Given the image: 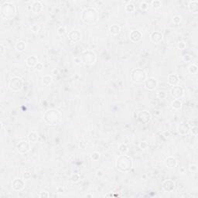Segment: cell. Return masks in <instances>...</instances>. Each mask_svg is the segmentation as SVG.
Returning <instances> with one entry per match:
<instances>
[{
  "instance_id": "cell-26",
  "label": "cell",
  "mask_w": 198,
  "mask_h": 198,
  "mask_svg": "<svg viewBox=\"0 0 198 198\" xmlns=\"http://www.w3.org/2000/svg\"><path fill=\"white\" fill-rule=\"evenodd\" d=\"M182 105H183V102L180 99H174L172 102H171V107L172 109H173L174 110H180L182 108Z\"/></svg>"
},
{
  "instance_id": "cell-47",
  "label": "cell",
  "mask_w": 198,
  "mask_h": 198,
  "mask_svg": "<svg viewBox=\"0 0 198 198\" xmlns=\"http://www.w3.org/2000/svg\"><path fill=\"white\" fill-rule=\"evenodd\" d=\"M74 64H75L76 65H79V64L82 62V60L80 59V57H74Z\"/></svg>"
},
{
  "instance_id": "cell-28",
  "label": "cell",
  "mask_w": 198,
  "mask_h": 198,
  "mask_svg": "<svg viewBox=\"0 0 198 198\" xmlns=\"http://www.w3.org/2000/svg\"><path fill=\"white\" fill-rule=\"evenodd\" d=\"M118 152L121 155H125L129 152V147L125 143H121L118 146Z\"/></svg>"
},
{
  "instance_id": "cell-27",
  "label": "cell",
  "mask_w": 198,
  "mask_h": 198,
  "mask_svg": "<svg viewBox=\"0 0 198 198\" xmlns=\"http://www.w3.org/2000/svg\"><path fill=\"white\" fill-rule=\"evenodd\" d=\"M53 81L52 76L49 75V74H46V75H43L42 78V83L43 86L45 87H48L50 85H51V83Z\"/></svg>"
},
{
  "instance_id": "cell-17",
  "label": "cell",
  "mask_w": 198,
  "mask_h": 198,
  "mask_svg": "<svg viewBox=\"0 0 198 198\" xmlns=\"http://www.w3.org/2000/svg\"><path fill=\"white\" fill-rule=\"evenodd\" d=\"M129 39L133 43L140 42L142 39V33L139 30H132L130 32Z\"/></svg>"
},
{
  "instance_id": "cell-1",
  "label": "cell",
  "mask_w": 198,
  "mask_h": 198,
  "mask_svg": "<svg viewBox=\"0 0 198 198\" xmlns=\"http://www.w3.org/2000/svg\"><path fill=\"white\" fill-rule=\"evenodd\" d=\"M116 167L121 173H126L131 171L133 167V160L131 156L125 155H120L116 160Z\"/></svg>"
},
{
  "instance_id": "cell-2",
  "label": "cell",
  "mask_w": 198,
  "mask_h": 198,
  "mask_svg": "<svg viewBox=\"0 0 198 198\" xmlns=\"http://www.w3.org/2000/svg\"><path fill=\"white\" fill-rule=\"evenodd\" d=\"M80 19L87 25H94L99 19V12L94 7H87L80 14Z\"/></svg>"
},
{
  "instance_id": "cell-30",
  "label": "cell",
  "mask_w": 198,
  "mask_h": 198,
  "mask_svg": "<svg viewBox=\"0 0 198 198\" xmlns=\"http://www.w3.org/2000/svg\"><path fill=\"white\" fill-rule=\"evenodd\" d=\"M188 71H189V73L191 74H197L198 71L197 65L195 64H190L188 67Z\"/></svg>"
},
{
  "instance_id": "cell-3",
  "label": "cell",
  "mask_w": 198,
  "mask_h": 198,
  "mask_svg": "<svg viewBox=\"0 0 198 198\" xmlns=\"http://www.w3.org/2000/svg\"><path fill=\"white\" fill-rule=\"evenodd\" d=\"M62 119V115L60 111L57 109H50L45 111L43 114V121L44 122L50 126H54L58 125Z\"/></svg>"
},
{
  "instance_id": "cell-50",
  "label": "cell",
  "mask_w": 198,
  "mask_h": 198,
  "mask_svg": "<svg viewBox=\"0 0 198 198\" xmlns=\"http://www.w3.org/2000/svg\"><path fill=\"white\" fill-rule=\"evenodd\" d=\"M96 176L98 177H102L103 176V172L102 170H98L96 172Z\"/></svg>"
},
{
  "instance_id": "cell-19",
  "label": "cell",
  "mask_w": 198,
  "mask_h": 198,
  "mask_svg": "<svg viewBox=\"0 0 198 198\" xmlns=\"http://www.w3.org/2000/svg\"><path fill=\"white\" fill-rule=\"evenodd\" d=\"M164 164L169 169H174L175 167H177L178 163L173 156H168L164 160Z\"/></svg>"
},
{
  "instance_id": "cell-9",
  "label": "cell",
  "mask_w": 198,
  "mask_h": 198,
  "mask_svg": "<svg viewBox=\"0 0 198 198\" xmlns=\"http://www.w3.org/2000/svg\"><path fill=\"white\" fill-rule=\"evenodd\" d=\"M185 91L183 87L179 85H175L173 86L170 89V94L174 99H181L184 96Z\"/></svg>"
},
{
  "instance_id": "cell-16",
  "label": "cell",
  "mask_w": 198,
  "mask_h": 198,
  "mask_svg": "<svg viewBox=\"0 0 198 198\" xmlns=\"http://www.w3.org/2000/svg\"><path fill=\"white\" fill-rule=\"evenodd\" d=\"M149 39L152 43L159 44L163 40V35L160 31H153L150 33Z\"/></svg>"
},
{
  "instance_id": "cell-52",
  "label": "cell",
  "mask_w": 198,
  "mask_h": 198,
  "mask_svg": "<svg viewBox=\"0 0 198 198\" xmlns=\"http://www.w3.org/2000/svg\"><path fill=\"white\" fill-rule=\"evenodd\" d=\"M142 178L143 179H146V178H147V175L146 174H143V176L142 177Z\"/></svg>"
},
{
  "instance_id": "cell-48",
  "label": "cell",
  "mask_w": 198,
  "mask_h": 198,
  "mask_svg": "<svg viewBox=\"0 0 198 198\" xmlns=\"http://www.w3.org/2000/svg\"><path fill=\"white\" fill-rule=\"evenodd\" d=\"M6 52L5 47L3 46V44L0 45V56H3Z\"/></svg>"
},
{
  "instance_id": "cell-33",
  "label": "cell",
  "mask_w": 198,
  "mask_h": 198,
  "mask_svg": "<svg viewBox=\"0 0 198 198\" xmlns=\"http://www.w3.org/2000/svg\"><path fill=\"white\" fill-rule=\"evenodd\" d=\"M151 5L154 9L157 10V9H160V8L161 7V6H162V2H161L160 0H153V1H152L151 2Z\"/></svg>"
},
{
  "instance_id": "cell-41",
  "label": "cell",
  "mask_w": 198,
  "mask_h": 198,
  "mask_svg": "<svg viewBox=\"0 0 198 198\" xmlns=\"http://www.w3.org/2000/svg\"><path fill=\"white\" fill-rule=\"evenodd\" d=\"M40 26L37 24H33L30 26V30L34 33H37L40 31Z\"/></svg>"
},
{
  "instance_id": "cell-34",
  "label": "cell",
  "mask_w": 198,
  "mask_h": 198,
  "mask_svg": "<svg viewBox=\"0 0 198 198\" xmlns=\"http://www.w3.org/2000/svg\"><path fill=\"white\" fill-rule=\"evenodd\" d=\"M156 96H157V98H158L159 99L163 100V99H165L167 95H166V92L165 91L160 90V91H159L156 93Z\"/></svg>"
},
{
  "instance_id": "cell-21",
  "label": "cell",
  "mask_w": 198,
  "mask_h": 198,
  "mask_svg": "<svg viewBox=\"0 0 198 198\" xmlns=\"http://www.w3.org/2000/svg\"><path fill=\"white\" fill-rule=\"evenodd\" d=\"M179 77L177 74H171L168 76L167 78V83L168 85L170 86H175L179 84Z\"/></svg>"
},
{
  "instance_id": "cell-53",
  "label": "cell",
  "mask_w": 198,
  "mask_h": 198,
  "mask_svg": "<svg viewBox=\"0 0 198 198\" xmlns=\"http://www.w3.org/2000/svg\"><path fill=\"white\" fill-rule=\"evenodd\" d=\"M54 73H55L54 75H57V70H54V71H53V74H54Z\"/></svg>"
},
{
  "instance_id": "cell-38",
  "label": "cell",
  "mask_w": 198,
  "mask_h": 198,
  "mask_svg": "<svg viewBox=\"0 0 198 198\" xmlns=\"http://www.w3.org/2000/svg\"><path fill=\"white\" fill-rule=\"evenodd\" d=\"M139 146L140 149H142V150H146V149H147L148 148V144L147 142L142 141L141 142H139Z\"/></svg>"
},
{
  "instance_id": "cell-22",
  "label": "cell",
  "mask_w": 198,
  "mask_h": 198,
  "mask_svg": "<svg viewBox=\"0 0 198 198\" xmlns=\"http://www.w3.org/2000/svg\"><path fill=\"white\" fill-rule=\"evenodd\" d=\"M188 10L191 13L197 14L198 12V1L193 0L188 3Z\"/></svg>"
},
{
  "instance_id": "cell-45",
  "label": "cell",
  "mask_w": 198,
  "mask_h": 198,
  "mask_svg": "<svg viewBox=\"0 0 198 198\" xmlns=\"http://www.w3.org/2000/svg\"><path fill=\"white\" fill-rule=\"evenodd\" d=\"M35 70L37 71H42L43 70V64L41 62H39L35 66Z\"/></svg>"
},
{
  "instance_id": "cell-40",
  "label": "cell",
  "mask_w": 198,
  "mask_h": 198,
  "mask_svg": "<svg viewBox=\"0 0 198 198\" xmlns=\"http://www.w3.org/2000/svg\"><path fill=\"white\" fill-rule=\"evenodd\" d=\"M57 33L60 36H64L67 33V30L64 26H60L59 28L57 29Z\"/></svg>"
},
{
  "instance_id": "cell-18",
  "label": "cell",
  "mask_w": 198,
  "mask_h": 198,
  "mask_svg": "<svg viewBox=\"0 0 198 198\" xmlns=\"http://www.w3.org/2000/svg\"><path fill=\"white\" fill-rule=\"evenodd\" d=\"M43 6L40 1H33L31 3V11L35 14L40 13L43 11Z\"/></svg>"
},
{
  "instance_id": "cell-20",
  "label": "cell",
  "mask_w": 198,
  "mask_h": 198,
  "mask_svg": "<svg viewBox=\"0 0 198 198\" xmlns=\"http://www.w3.org/2000/svg\"><path fill=\"white\" fill-rule=\"evenodd\" d=\"M38 63H39V60H38V57L35 55H31V56L26 57V64L29 67H35Z\"/></svg>"
},
{
  "instance_id": "cell-35",
  "label": "cell",
  "mask_w": 198,
  "mask_h": 198,
  "mask_svg": "<svg viewBox=\"0 0 198 198\" xmlns=\"http://www.w3.org/2000/svg\"><path fill=\"white\" fill-rule=\"evenodd\" d=\"M101 157V153L98 152H94L91 154V159L93 161H98Z\"/></svg>"
},
{
  "instance_id": "cell-49",
  "label": "cell",
  "mask_w": 198,
  "mask_h": 198,
  "mask_svg": "<svg viewBox=\"0 0 198 198\" xmlns=\"http://www.w3.org/2000/svg\"><path fill=\"white\" fill-rule=\"evenodd\" d=\"M163 136L168 139V138H170L171 136V133H170V131H164L163 132Z\"/></svg>"
},
{
  "instance_id": "cell-12",
  "label": "cell",
  "mask_w": 198,
  "mask_h": 198,
  "mask_svg": "<svg viewBox=\"0 0 198 198\" xmlns=\"http://www.w3.org/2000/svg\"><path fill=\"white\" fill-rule=\"evenodd\" d=\"M68 39L71 43H77L80 42L82 39V33H80V31L78 30H71L68 33Z\"/></svg>"
},
{
  "instance_id": "cell-44",
  "label": "cell",
  "mask_w": 198,
  "mask_h": 198,
  "mask_svg": "<svg viewBox=\"0 0 198 198\" xmlns=\"http://www.w3.org/2000/svg\"><path fill=\"white\" fill-rule=\"evenodd\" d=\"M197 118H192V120H190L188 122L190 127H194V126H197Z\"/></svg>"
},
{
  "instance_id": "cell-36",
  "label": "cell",
  "mask_w": 198,
  "mask_h": 198,
  "mask_svg": "<svg viewBox=\"0 0 198 198\" xmlns=\"http://www.w3.org/2000/svg\"><path fill=\"white\" fill-rule=\"evenodd\" d=\"M148 6H149V4H148L147 2H146V1H142V2H141L140 4H139V9L141 10H142V11H146V10H148Z\"/></svg>"
},
{
  "instance_id": "cell-7",
  "label": "cell",
  "mask_w": 198,
  "mask_h": 198,
  "mask_svg": "<svg viewBox=\"0 0 198 198\" xmlns=\"http://www.w3.org/2000/svg\"><path fill=\"white\" fill-rule=\"evenodd\" d=\"M23 87V80L19 76H12L9 81V87L12 91L18 92Z\"/></svg>"
},
{
  "instance_id": "cell-8",
  "label": "cell",
  "mask_w": 198,
  "mask_h": 198,
  "mask_svg": "<svg viewBox=\"0 0 198 198\" xmlns=\"http://www.w3.org/2000/svg\"><path fill=\"white\" fill-rule=\"evenodd\" d=\"M137 118H138L139 122H141L142 124H144V125L148 124L149 122H151L152 121L151 114L146 110L139 111V113L137 115Z\"/></svg>"
},
{
  "instance_id": "cell-37",
  "label": "cell",
  "mask_w": 198,
  "mask_h": 198,
  "mask_svg": "<svg viewBox=\"0 0 198 198\" xmlns=\"http://www.w3.org/2000/svg\"><path fill=\"white\" fill-rule=\"evenodd\" d=\"M181 16H179V15H176V16H174L173 17L172 19V22L173 23V24H175V25H179V24L181 23Z\"/></svg>"
},
{
  "instance_id": "cell-4",
  "label": "cell",
  "mask_w": 198,
  "mask_h": 198,
  "mask_svg": "<svg viewBox=\"0 0 198 198\" xmlns=\"http://www.w3.org/2000/svg\"><path fill=\"white\" fill-rule=\"evenodd\" d=\"M16 12V6L11 2H4L0 6V15L3 19H11Z\"/></svg>"
},
{
  "instance_id": "cell-25",
  "label": "cell",
  "mask_w": 198,
  "mask_h": 198,
  "mask_svg": "<svg viewBox=\"0 0 198 198\" xmlns=\"http://www.w3.org/2000/svg\"><path fill=\"white\" fill-rule=\"evenodd\" d=\"M26 48V43L23 40L18 41V42L15 44V49L18 52H23Z\"/></svg>"
},
{
  "instance_id": "cell-6",
  "label": "cell",
  "mask_w": 198,
  "mask_h": 198,
  "mask_svg": "<svg viewBox=\"0 0 198 198\" xmlns=\"http://www.w3.org/2000/svg\"><path fill=\"white\" fill-rule=\"evenodd\" d=\"M80 59L86 65H93L96 62L97 56L95 53L91 50H86L81 53Z\"/></svg>"
},
{
  "instance_id": "cell-5",
  "label": "cell",
  "mask_w": 198,
  "mask_h": 198,
  "mask_svg": "<svg viewBox=\"0 0 198 198\" xmlns=\"http://www.w3.org/2000/svg\"><path fill=\"white\" fill-rule=\"evenodd\" d=\"M130 78L132 82L135 84H143L147 79V73L142 68H133L130 74Z\"/></svg>"
},
{
  "instance_id": "cell-39",
  "label": "cell",
  "mask_w": 198,
  "mask_h": 198,
  "mask_svg": "<svg viewBox=\"0 0 198 198\" xmlns=\"http://www.w3.org/2000/svg\"><path fill=\"white\" fill-rule=\"evenodd\" d=\"M186 43L184 41H179L177 43V48L179 50H184L186 49Z\"/></svg>"
},
{
  "instance_id": "cell-14",
  "label": "cell",
  "mask_w": 198,
  "mask_h": 198,
  "mask_svg": "<svg viewBox=\"0 0 198 198\" xmlns=\"http://www.w3.org/2000/svg\"><path fill=\"white\" fill-rule=\"evenodd\" d=\"M177 132L179 135H186L190 133V127L189 125L188 122H182L179 124V125L177 126Z\"/></svg>"
},
{
  "instance_id": "cell-15",
  "label": "cell",
  "mask_w": 198,
  "mask_h": 198,
  "mask_svg": "<svg viewBox=\"0 0 198 198\" xmlns=\"http://www.w3.org/2000/svg\"><path fill=\"white\" fill-rule=\"evenodd\" d=\"M162 187L165 192L170 193V192H173L175 188H176V183L172 179H166L163 182Z\"/></svg>"
},
{
  "instance_id": "cell-46",
  "label": "cell",
  "mask_w": 198,
  "mask_h": 198,
  "mask_svg": "<svg viewBox=\"0 0 198 198\" xmlns=\"http://www.w3.org/2000/svg\"><path fill=\"white\" fill-rule=\"evenodd\" d=\"M50 197V194L48 192H47V191H42V192H40V194H39V197L40 198H47V197Z\"/></svg>"
},
{
  "instance_id": "cell-31",
  "label": "cell",
  "mask_w": 198,
  "mask_h": 198,
  "mask_svg": "<svg viewBox=\"0 0 198 198\" xmlns=\"http://www.w3.org/2000/svg\"><path fill=\"white\" fill-rule=\"evenodd\" d=\"M71 182H73L74 184L79 182L80 180V174H78V173H72L71 175Z\"/></svg>"
},
{
  "instance_id": "cell-11",
  "label": "cell",
  "mask_w": 198,
  "mask_h": 198,
  "mask_svg": "<svg viewBox=\"0 0 198 198\" xmlns=\"http://www.w3.org/2000/svg\"><path fill=\"white\" fill-rule=\"evenodd\" d=\"M144 87L146 89H147L148 91H154V90L156 89V87L158 86V80H156L155 78H147L145 81L143 83Z\"/></svg>"
},
{
  "instance_id": "cell-51",
  "label": "cell",
  "mask_w": 198,
  "mask_h": 198,
  "mask_svg": "<svg viewBox=\"0 0 198 198\" xmlns=\"http://www.w3.org/2000/svg\"><path fill=\"white\" fill-rule=\"evenodd\" d=\"M57 192L58 193H62L63 192H64V187H62V186H58L57 188Z\"/></svg>"
},
{
  "instance_id": "cell-23",
  "label": "cell",
  "mask_w": 198,
  "mask_h": 198,
  "mask_svg": "<svg viewBox=\"0 0 198 198\" xmlns=\"http://www.w3.org/2000/svg\"><path fill=\"white\" fill-rule=\"evenodd\" d=\"M121 31V27L118 24H112L109 26V32L111 36H117L119 34Z\"/></svg>"
},
{
  "instance_id": "cell-32",
  "label": "cell",
  "mask_w": 198,
  "mask_h": 198,
  "mask_svg": "<svg viewBox=\"0 0 198 198\" xmlns=\"http://www.w3.org/2000/svg\"><path fill=\"white\" fill-rule=\"evenodd\" d=\"M189 170H190V173L195 174V173H197V170H198L197 165L196 163H190V164L189 165Z\"/></svg>"
},
{
  "instance_id": "cell-29",
  "label": "cell",
  "mask_w": 198,
  "mask_h": 198,
  "mask_svg": "<svg viewBox=\"0 0 198 198\" xmlns=\"http://www.w3.org/2000/svg\"><path fill=\"white\" fill-rule=\"evenodd\" d=\"M135 6L133 3H129L125 5V12H128V13H132V12H133L135 11Z\"/></svg>"
},
{
  "instance_id": "cell-10",
  "label": "cell",
  "mask_w": 198,
  "mask_h": 198,
  "mask_svg": "<svg viewBox=\"0 0 198 198\" xmlns=\"http://www.w3.org/2000/svg\"><path fill=\"white\" fill-rule=\"evenodd\" d=\"M17 152L20 154L27 153L30 150V142L27 140H21L16 145Z\"/></svg>"
},
{
  "instance_id": "cell-42",
  "label": "cell",
  "mask_w": 198,
  "mask_h": 198,
  "mask_svg": "<svg viewBox=\"0 0 198 198\" xmlns=\"http://www.w3.org/2000/svg\"><path fill=\"white\" fill-rule=\"evenodd\" d=\"M190 132H191V134L193 135V136H197L198 135V128L197 126H194V127H190Z\"/></svg>"
},
{
  "instance_id": "cell-43",
  "label": "cell",
  "mask_w": 198,
  "mask_h": 198,
  "mask_svg": "<svg viewBox=\"0 0 198 198\" xmlns=\"http://www.w3.org/2000/svg\"><path fill=\"white\" fill-rule=\"evenodd\" d=\"M30 178H31L30 173L28 172V171H26V172L23 173V179L25 181L30 179Z\"/></svg>"
},
{
  "instance_id": "cell-24",
  "label": "cell",
  "mask_w": 198,
  "mask_h": 198,
  "mask_svg": "<svg viewBox=\"0 0 198 198\" xmlns=\"http://www.w3.org/2000/svg\"><path fill=\"white\" fill-rule=\"evenodd\" d=\"M28 138V141L30 143H36L39 140V135L36 132H30L27 135Z\"/></svg>"
},
{
  "instance_id": "cell-13",
  "label": "cell",
  "mask_w": 198,
  "mask_h": 198,
  "mask_svg": "<svg viewBox=\"0 0 198 198\" xmlns=\"http://www.w3.org/2000/svg\"><path fill=\"white\" fill-rule=\"evenodd\" d=\"M25 187V180L21 178H16L12 182V188L13 190L19 192Z\"/></svg>"
}]
</instances>
